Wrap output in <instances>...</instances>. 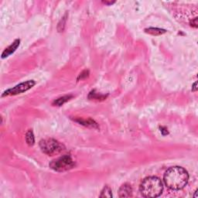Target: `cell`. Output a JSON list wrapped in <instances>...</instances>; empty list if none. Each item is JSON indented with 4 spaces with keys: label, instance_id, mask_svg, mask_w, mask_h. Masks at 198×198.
I'll return each instance as SVG.
<instances>
[{
    "label": "cell",
    "instance_id": "cell-1",
    "mask_svg": "<svg viewBox=\"0 0 198 198\" xmlns=\"http://www.w3.org/2000/svg\"><path fill=\"white\" fill-rule=\"evenodd\" d=\"M189 174L187 171L180 166L170 168L164 174L163 181L168 188L173 191H179L187 184Z\"/></svg>",
    "mask_w": 198,
    "mask_h": 198
},
{
    "label": "cell",
    "instance_id": "cell-2",
    "mask_svg": "<svg viewBox=\"0 0 198 198\" xmlns=\"http://www.w3.org/2000/svg\"><path fill=\"white\" fill-rule=\"evenodd\" d=\"M163 186L161 180L156 177H148L142 181L139 191L144 197H157L161 195Z\"/></svg>",
    "mask_w": 198,
    "mask_h": 198
},
{
    "label": "cell",
    "instance_id": "cell-3",
    "mask_svg": "<svg viewBox=\"0 0 198 198\" xmlns=\"http://www.w3.org/2000/svg\"><path fill=\"white\" fill-rule=\"evenodd\" d=\"M40 147L44 153H46L49 156L59 154L61 152H63L65 148L64 145L53 139L41 140L40 142Z\"/></svg>",
    "mask_w": 198,
    "mask_h": 198
},
{
    "label": "cell",
    "instance_id": "cell-4",
    "mask_svg": "<svg viewBox=\"0 0 198 198\" xmlns=\"http://www.w3.org/2000/svg\"><path fill=\"white\" fill-rule=\"evenodd\" d=\"M75 166L72 158L68 155L61 156L60 158L52 161L50 163V167L57 172H64L71 170Z\"/></svg>",
    "mask_w": 198,
    "mask_h": 198
},
{
    "label": "cell",
    "instance_id": "cell-5",
    "mask_svg": "<svg viewBox=\"0 0 198 198\" xmlns=\"http://www.w3.org/2000/svg\"><path fill=\"white\" fill-rule=\"evenodd\" d=\"M35 84L36 83H35L34 81H28L24 82V83H21V84H18L16 87H14L13 88H11V89L6 91L2 94V97L8 95H18V94L23 93V92L28 91L29 89L32 88L35 85Z\"/></svg>",
    "mask_w": 198,
    "mask_h": 198
},
{
    "label": "cell",
    "instance_id": "cell-6",
    "mask_svg": "<svg viewBox=\"0 0 198 198\" xmlns=\"http://www.w3.org/2000/svg\"><path fill=\"white\" fill-rule=\"evenodd\" d=\"M119 197H130L132 196V188L129 183L122 185L118 191Z\"/></svg>",
    "mask_w": 198,
    "mask_h": 198
},
{
    "label": "cell",
    "instance_id": "cell-7",
    "mask_svg": "<svg viewBox=\"0 0 198 198\" xmlns=\"http://www.w3.org/2000/svg\"><path fill=\"white\" fill-rule=\"evenodd\" d=\"M19 42H20L19 40H15V41H14V42L13 43V44H12L10 47H9L6 48V49L4 50V52L2 53V58H6V57H9L10 54H12V53H13L17 49L18 47L19 46Z\"/></svg>",
    "mask_w": 198,
    "mask_h": 198
},
{
    "label": "cell",
    "instance_id": "cell-8",
    "mask_svg": "<svg viewBox=\"0 0 198 198\" xmlns=\"http://www.w3.org/2000/svg\"><path fill=\"white\" fill-rule=\"evenodd\" d=\"M145 31L149 34L154 35V36H158V35H161L163 33H165L166 30H162V29L159 28H148L146 29Z\"/></svg>",
    "mask_w": 198,
    "mask_h": 198
},
{
    "label": "cell",
    "instance_id": "cell-9",
    "mask_svg": "<svg viewBox=\"0 0 198 198\" xmlns=\"http://www.w3.org/2000/svg\"><path fill=\"white\" fill-rule=\"evenodd\" d=\"M26 141H27V144L29 146H33L35 143V139H34V135L33 133L31 130L28 131V132L26 135Z\"/></svg>",
    "mask_w": 198,
    "mask_h": 198
},
{
    "label": "cell",
    "instance_id": "cell-10",
    "mask_svg": "<svg viewBox=\"0 0 198 198\" xmlns=\"http://www.w3.org/2000/svg\"><path fill=\"white\" fill-rule=\"evenodd\" d=\"M100 197H112V190L110 187L108 186H105L102 191H101Z\"/></svg>",
    "mask_w": 198,
    "mask_h": 198
},
{
    "label": "cell",
    "instance_id": "cell-11",
    "mask_svg": "<svg viewBox=\"0 0 198 198\" xmlns=\"http://www.w3.org/2000/svg\"><path fill=\"white\" fill-rule=\"evenodd\" d=\"M71 98V96H64V97L59 98H57V100L53 101V105H57V106H61V105H64L65 102H67Z\"/></svg>",
    "mask_w": 198,
    "mask_h": 198
},
{
    "label": "cell",
    "instance_id": "cell-12",
    "mask_svg": "<svg viewBox=\"0 0 198 198\" xmlns=\"http://www.w3.org/2000/svg\"><path fill=\"white\" fill-rule=\"evenodd\" d=\"M88 97H89V98L98 99V100H99V99H102V100H103V99H104L105 98V96H102V95L99 96L98 95H96V94L95 93V92H91Z\"/></svg>",
    "mask_w": 198,
    "mask_h": 198
},
{
    "label": "cell",
    "instance_id": "cell-13",
    "mask_svg": "<svg viewBox=\"0 0 198 198\" xmlns=\"http://www.w3.org/2000/svg\"><path fill=\"white\" fill-rule=\"evenodd\" d=\"M191 26L194 27H195V28H197V18H194V19H193L192 21H191Z\"/></svg>",
    "mask_w": 198,
    "mask_h": 198
},
{
    "label": "cell",
    "instance_id": "cell-14",
    "mask_svg": "<svg viewBox=\"0 0 198 198\" xmlns=\"http://www.w3.org/2000/svg\"><path fill=\"white\" fill-rule=\"evenodd\" d=\"M197 82H195L194 84V85H193V88H192L193 92H196L197 89Z\"/></svg>",
    "mask_w": 198,
    "mask_h": 198
},
{
    "label": "cell",
    "instance_id": "cell-15",
    "mask_svg": "<svg viewBox=\"0 0 198 198\" xmlns=\"http://www.w3.org/2000/svg\"><path fill=\"white\" fill-rule=\"evenodd\" d=\"M103 3L107 4V5H112V4L115 3V2H107V1H103Z\"/></svg>",
    "mask_w": 198,
    "mask_h": 198
},
{
    "label": "cell",
    "instance_id": "cell-16",
    "mask_svg": "<svg viewBox=\"0 0 198 198\" xmlns=\"http://www.w3.org/2000/svg\"><path fill=\"white\" fill-rule=\"evenodd\" d=\"M197 190L196 191H195V194H194V197H197Z\"/></svg>",
    "mask_w": 198,
    "mask_h": 198
}]
</instances>
